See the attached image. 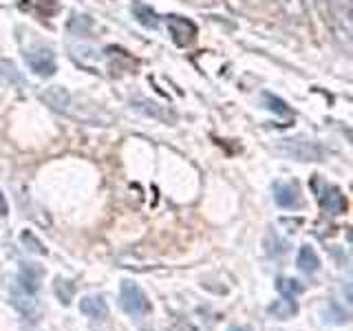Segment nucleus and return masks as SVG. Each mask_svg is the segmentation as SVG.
<instances>
[{
  "mask_svg": "<svg viewBox=\"0 0 353 331\" xmlns=\"http://www.w3.org/2000/svg\"><path fill=\"white\" fill-rule=\"evenodd\" d=\"M42 99L53 110H58V113L71 117V119H77V121H88V124L106 126L115 119L110 113H106L104 108H99L97 104L88 102V99H84L80 95L64 91V88H49V91L42 93Z\"/></svg>",
  "mask_w": 353,
  "mask_h": 331,
  "instance_id": "nucleus-1",
  "label": "nucleus"
},
{
  "mask_svg": "<svg viewBox=\"0 0 353 331\" xmlns=\"http://www.w3.org/2000/svg\"><path fill=\"white\" fill-rule=\"evenodd\" d=\"M119 305L132 318H141V316H146L150 312V303H148L146 294H143L141 287L137 283H132V281L121 283V287H119Z\"/></svg>",
  "mask_w": 353,
  "mask_h": 331,
  "instance_id": "nucleus-2",
  "label": "nucleus"
},
{
  "mask_svg": "<svg viewBox=\"0 0 353 331\" xmlns=\"http://www.w3.org/2000/svg\"><path fill=\"white\" fill-rule=\"evenodd\" d=\"M314 188H316V197H318V203L320 208L325 210L329 214H342L347 210V199L342 194L336 185H325V183H316L314 181Z\"/></svg>",
  "mask_w": 353,
  "mask_h": 331,
  "instance_id": "nucleus-3",
  "label": "nucleus"
},
{
  "mask_svg": "<svg viewBox=\"0 0 353 331\" xmlns=\"http://www.w3.org/2000/svg\"><path fill=\"white\" fill-rule=\"evenodd\" d=\"M25 60L29 64V69L42 77H49L55 73V55L47 47H36L25 51Z\"/></svg>",
  "mask_w": 353,
  "mask_h": 331,
  "instance_id": "nucleus-4",
  "label": "nucleus"
},
{
  "mask_svg": "<svg viewBox=\"0 0 353 331\" xmlns=\"http://www.w3.org/2000/svg\"><path fill=\"white\" fill-rule=\"evenodd\" d=\"M130 106L139 110L143 115H150L154 119L163 121V124H174L176 121V113L170 108V106H163L159 102H154V99H148V97H135L130 102Z\"/></svg>",
  "mask_w": 353,
  "mask_h": 331,
  "instance_id": "nucleus-5",
  "label": "nucleus"
},
{
  "mask_svg": "<svg viewBox=\"0 0 353 331\" xmlns=\"http://www.w3.org/2000/svg\"><path fill=\"white\" fill-rule=\"evenodd\" d=\"M168 31L174 44H179V47H188L196 38V25L183 16H168Z\"/></svg>",
  "mask_w": 353,
  "mask_h": 331,
  "instance_id": "nucleus-6",
  "label": "nucleus"
},
{
  "mask_svg": "<svg viewBox=\"0 0 353 331\" xmlns=\"http://www.w3.org/2000/svg\"><path fill=\"white\" fill-rule=\"evenodd\" d=\"M274 199H276V203L285 210H294L301 205V192H298V188L294 183H276Z\"/></svg>",
  "mask_w": 353,
  "mask_h": 331,
  "instance_id": "nucleus-7",
  "label": "nucleus"
},
{
  "mask_svg": "<svg viewBox=\"0 0 353 331\" xmlns=\"http://www.w3.org/2000/svg\"><path fill=\"white\" fill-rule=\"evenodd\" d=\"M80 309H82V314L88 316V318H93V320H104L108 316V305L102 296H84L82 301H80Z\"/></svg>",
  "mask_w": 353,
  "mask_h": 331,
  "instance_id": "nucleus-8",
  "label": "nucleus"
},
{
  "mask_svg": "<svg viewBox=\"0 0 353 331\" xmlns=\"http://www.w3.org/2000/svg\"><path fill=\"white\" fill-rule=\"evenodd\" d=\"M296 263H298V270H301L303 274H314L320 268L318 254L314 252V248H309V245L301 248V252H298V257H296Z\"/></svg>",
  "mask_w": 353,
  "mask_h": 331,
  "instance_id": "nucleus-9",
  "label": "nucleus"
},
{
  "mask_svg": "<svg viewBox=\"0 0 353 331\" xmlns=\"http://www.w3.org/2000/svg\"><path fill=\"white\" fill-rule=\"evenodd\" d=\"M132 16L137 18L139 25L148 27V29H157L159 27V16L148 5H141V3H132Z\"/></svg>",
  "mask_w": 353,
  "mask_h": 331,
  "instance_id": "nucleus-10",
  "label": "nucleus"
},
{
  "mask_svg": "<svg viewBox=\"0 0 353 331\" xmlns=\"http://www.w3.org/2000/svg\"><path fill=\"white\" fill-rule=\"evenodd\" d=\"M296 312H298V305L287 296H283V301H276V303L270 305V314L276 316V318H281V320L296 316Z\"/></svg>",
  "mask_w": 353,
  "mask_h": 331,
  "instance_id": "nucleus-11",
  "label": "nucleus"
},
{
  "mask_svg": "<svg viewBox=\"0 0 353 331\" xmlns=\"http://www.w3.org/2000/svg\"><path fill=\"white\" fill-rule=\"evenodd\" d=\"M276 290H279L287 298H294V296L305 292V285L298 283L296 279H279V281H276Z\"/></svg>",
  "mask_w": 353,
  "mask_h": 331,
  "instance_id": "nucleus-12",
  "label": "nucleus"
},
{
  "mask_svg": "<svg viewBox=\"0 0 353 331\" xmlns=\"http://www.w3.org/2000/svg\"><path fill=\"white\" fill-rule=\"evenodd\" d=\"M283 11L292 20H303L305 18V3L303 0H279Z\"/></svg>",
  "mask_w": 353,
  "mask_h": 331,
  "instance_id": "nucleus-13",
  "label": "nucleus"
},
{
  "mask_svg": "<svg viewBox=\"0 0 353 331\" xmlns=\"http://www.w3.org/2000/svg\"><path fill=\"white\" fill-rule=\"evenodd\" d=\"M265 102H268L270 104V108L274 110V113H279V115H287V117H290L292 115V108L290 106H287L285 102H283V99H279V97H274V95H265Z\"/></svg>",
  "mask_w": 353,
  "mask_h": 331,
  "instance_id": "nucleus-14",
  "label": "nucleus"
},
{
  "mask_svg": "<svg viewBox=\"0 0 353 331\" xmlns=\"http://www.w3.org/2000/svg\"><path fill=\"white\" fill-rule=\"evenodd\" d=\"M5 214H7V201H5L3 190H0V217H5Z\"/></svg>",
  "mask_w": 353,
  "mask_h": 331,
  "instance_id": "nucleus-15",
  "label": "nucleus"
},
{
  "mask_svg": "<svg viewBox=\"0 0 353 331\" xmlns=\"http://www.w3.org/2000/svg\"><path fill=\"white\" fill-rule=\"evenodd\" d=\"M228 331H252L250 327H230Z\"/></svg>",
  "mask_w": 353,
  "mask_h": 331,
  "instance_id": "nucleus-16",
  "label": "nucleus"
}]
</instances>
